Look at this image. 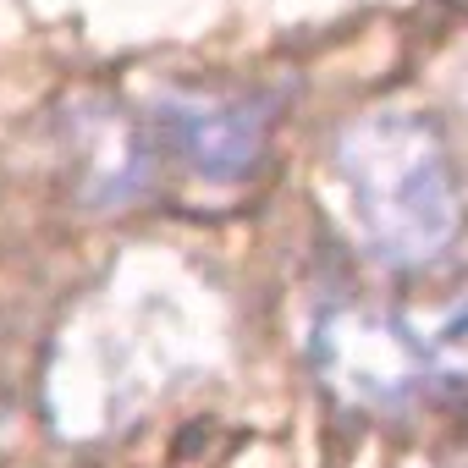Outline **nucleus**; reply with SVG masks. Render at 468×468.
<instances>
[{"instance_id":"f257e3e1","label":"nucleus","mask_w":468,"mask_h":468,"mask_svg":"<svg viewBox=\"0 0 468 468\" xmlns=\"http://www.w3.org/2000/svg\"><path fill=\"white\" fill-rule=\"evenodd\" d=\"M331 171L358 243L391 271H424L463 238V193L441 127L419 111L353 116L331 144Z\"/></svg>"},{"instance_id":"f03ea898","label":"nucleus","mask_w":468,"mask_h":468,"mask_svg":"<svg viewBox=\"0 0 468 468\" xmlns=\"http://www.w3.org/2000/svg\"><path fill=\"white\" fill-rule=\"evenodd\" d=\"M309 353L320 380L369 413H408L468 397V303L441 314H391L336 303L314 320Z\"/></svg>"},{"instance_id":"7ed1b4c3","label":"nucleus","mask_w":468,"mask_h":468,"mask_svg":"<svg viewBox=\"0 0 468 468\" xmlns=\"http://www.w3.org/2000/svg\"><path fill=\"white\" fill-rule=\"evenodd\" d=\"M276 105L265 94H226V89H176L154 105V133L182 171L209 187H231L254 176L271 144Z\"/></svg>"},{"instance_id":"20e7f679","label":"nucleus","mask_w":468,"mask_h":468,"mask_svg":"<svg viewBox=\"0 0 468 468\" xmlns=\"http://www.w3.org/2000/svg\"><path fill=\"white\" fill-rule=\"evenodd\" d=\"M83 176H89V193L100 198V204H122L138 182H144V171H149V160H144V144L133 138V127L127 122H100V133L83 144Z\"/></svg>"},{"instance_id":"39448f33","label":"nucleus","mask_w":468,"mask_h":468,"mask_svg":"<svg viewBox=\"0 0 468 468\" xmlns=\"http://www.w3.org/2000/svg\"><path fill=\"white\" fill-rule=\"evenodd\" d=\"M452 468H468V463H452Z\"/></svg>"}]
</instances>
